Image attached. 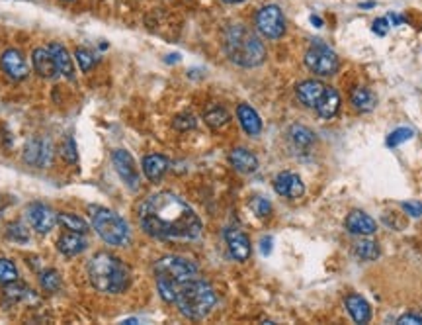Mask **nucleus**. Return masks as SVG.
<instances>
[{
    "instance_id": "nucleus-46",
    "label": "nucleus",
    "mask_w": 422,
    "mask_h": 325,
    "mask_svg": "<svg viewBox=\"0 0 422 325\" xmlns=\"http://www.w3.org/2000/svg\"><path fill=\"white\" fill-rule=\"evenodd\" d=\"M225 4H241V2H246V0H223Z\"/></svg>"
},
{
    "instance_id": "nucleus-43",
    "label": "nucleus",
    "mask_w": 422,
    "mask_h": 325,
    "mask_svg": "<svg viewBox=\"0 0 422 325\" xmlns=\"http://www.w3.org/2000/svg\"><path fill=\"white\" fill-rule=\"evenodd\" d=\"M387 20H389V24H391V26H399V24H403V22H405V18H403V16H399V14H389V16H387Z\"/></svg>"
},
{
    "instance_id": "nucleus-23",
    "label": "nucleus",
    "mask_w": 422,
    "mask_h": 325,
    "mask_svg": "<svg viewBox=\"0 0 422 325\" xmlns=\"http://www.w3.org/2000/svg\"><path fill=\"white\" fill-rule=\"evenodd\" d=\"M49 52L53 53V59L57 63L59 75H63L65 78H75V63H73V57H71V53L67 52L63 43L53 41L49 45Z\"/></svg>"
},
{
    "instance_id": "nucleus-45",
    "label": "nucleus",
    "mask_w": 422,
    "mask_h": 325,
    "mask_svg": "<svg viewBox=\"0 0 422 325\" xmlns=\"http://www.w3.org/2000/svg\"><path fill=\"white\" fill-rule=\"evenodd\" d=\"M309 20H311V24L315 27H323V20H320L319 16H311Z\"/></svg>"
},
{
    "instance_id": "nucleus-38",
    "label": "nucleus",
    "mask_w": 422,
    "mask_h": 325,
    "mask_svg": "<svg viewBox=\"0 0 422 325\" xmlns=\"http://www.w3.org/2000/svg\"><path fill=\"white\" fill-rule=\"evenodd\" d=\"M196 117L192 116V114H178V116L174 117V122H172V126H174V130L178 131H188V130H194L196 128Z\"/></svg>"
},
{
    "instance_id": "nucleus-27",
    "label": "nucleus",
    "mask_w": 422,
    "mask_h": 325,
    "mask_svg": "<svg viewBox=\"0 0 422 325\" xmlns=\"http://www.w3.org/2000/svg\"><path fill=\"white\" fill-rule=\"evenodd\" d=\"M379 245L377 241H371V239H360L354 243V255L358 257L360 260H375L379 257Z\"/></svg>"
},
{
    "instance_id": "nucleus-17",
    "label": "nucleus",
    "mask_w": 422,
    "mask_h": 325,
    "mask_svg": "<svg viewBox=\"0 0 422 325\" xmlns=\"http://www.w3.org/2000/svg\"><path fill=\"white\" fill-rule=\"evenodd\" d=\"M325 89H327V87H325L320 80L309 78V80H303V82L297 85L295 94H297V98H299L301 104L307 106V108H315V106L319 104L320 96L325 94Z\"/></svg>"
},
{
    "instance_id": "nucleus-44",
    "label": "nucleus",
    "mask_w": 422,
    "mask_h": 325,
    "mask_svg": "<svg viewBox=\"0 0 422 325\" xmlns=\"http://www.w3.org/2000/svg\"><path fill=\"white\" fill-rule=\"evenodd\" d=\"M10 202H12V200H8V196H0V216H2L4 210L10 206Z\"/></svg>"
},
{
    "instance_id": "nucleus-3",
    "label": "nucleus",
    "mask_w": 422,
    "mask_h": 325,
    "mask_svg": "<svg viewBox=\"0 0 422 325\" xmlns=\"http://www.w3.org/2000/svg\"><path fill=\"white\" fill-rule=\"evenodd\" d=\"M198 276V267L192 260L176 257V255H168L154 262V278H156V288L161 298L174 304L178 296L180 287L188 280H192Z\"/></svg>"
},
{
    "instance_id": "nucleus-26",
    "label": "nucleus",
    "mask_w": 422,
    "mask_h": 325,
    "mask_svg": "<svg viewBox=\"0 0 422 325\" xmlns=\"http://www.w3.org/2000/svg\"><path fill=\"white\" fill-rule=\"evenodd\" d=\"M290 139H292V144H294L295 147H299V149H307V147H311V145L315 144V133L309 130L307 126H299V124H295V126L290 128Z\"/></svg>"
},
{
    "instance_id": "nucleus-21",
    "label": "nucleus",
    "mask_w": 422,
    "mask_h": 325,
    "mask_svg": "<svg viewBox=\"0 0 422 325\" xmlns=\"http://www.w3.org/2000/svg\"><path fill=\"white\" fill-rule=\"evenodd\" d=\"M237 117H239L243 130L246 131L248 135H253V137L260 135V131H262V120H260L258 112H256L253 106L248 104L237 106Z\"/></svg>"
},
{
    "instance_id": "nucleus-1",
    "label": "nucleus",
    "mask_w": 422,
    "mask_h": 325,
    "mask_svg": "<svg viewBox=\"0 0 422 325\" xmlns=\"http://www.w3.org/2000/svg\"><path fill=\"white\" fill-rule=\"evenodd\" d=\"M139 223L145 234L156 239L194 241L202 235V220L180 196L156 192L139 206Z\"/></svg>"
},
{
    "instance_id": "nucleus-36",
    "label": "nucleus",
    "mask_w": 422,
    "mask_h": 325,
    "mask_svg": "<svg viewBox=\"0 0 422 325\" xmlns=\"http://www.w3.org/2000/svg\"><path fill=\"white\" fill-rule=\"evenodd\" d=\"M412 135H414V131L410 130V128H397L395 131H391V133H389V137H387V145H389V147H397V145L405 144V142L412 139Z\"/></svg>"
},
{
    "instance_id": "nucleus-9",
    "label": "nucleus",
    "mask_w": 422,
    "mask_h": 325,
    "mask_svg": "<svg viewBox=\"0 0 422 325\" xmlns=\"http://www.w3.org/2000/svg\"><path fill=\"white\" fill-rule=\"evenodd\" d=\"M53 144L47 137H32L24 147V161L36 169H45L53 163Z\"/></svg>"
},
{
    "instance_id": "nucleus-13",
    "label": "nucleus",
    "mask_w": 422,
    "mask_h": 325,
    "mask_svg": "<svg viewBox=\"0 0 422 325\" xmlns=\"http://www.w3.org/2000/svg\"><path fill=\"white\" fill-rule=\"evenodd\" d=\"M274 190L283 198H290V200H297L305 194V184L299 179V175L290 172V170H283L280 172L276 179H274Z\"/></svg>"
},
{
    "instance_id": "nucleus-42",
    "label": "nucleus",
    "mask_w": 422,
    "mask_h": 325,
    "mask_svg": "<svg viewBox=\"0 0 422 325\" xmlns=\"http://www.w3.org/2000/svg\"><path fill=\"white\" fill-rule=\"evenodd\" d=\"M260 251H262L264 257H268L270 253H272V237H262V241H260Z\"/></svg>"
},
{
    "instance_id": "nucleus-18",
    "label": "nucleus",
    "mask_w": 422,
    "mask_h": 325,
    "mask_svg": "<svg viewBox=\"0 0 422 325\" xmlns=\"http://www.w3.org/2000/svg\"><path fill=\"white\" fill-rule=\"evenodd\" d=\"M143 172L145 177L151 182H159L165 175H167L168 167H170V161H168L165 155H159V153H153V155L143 157Z\"/></svg>"
},
{
    "instance_id": "nucleus-24",
    "label": "nucleus",
    "mask_w": 422,
    "mask_h": 325,
    "mask_svg": "<svg viewBox=\"0 0 422 325\" xmlns=\"http://www.w3.org/2000/svg\"><path fill=\"white\" fill-rule=\"evenodd\" d=\"M338 108H340V94L334 91V89H331V87H327V89H325V94L320 96L319 104L315 106L317 114H319L320 117H325V120H331V117L336 116Z\"/></svg>"
},
{
    "instance_id": "nucleus-5",
    "label": "nucleus",
    "mask_w": 422,
    "mask_h": 325,
    "mask_svg": "<svg viewBox=\"0 0 422 325\" xmlns=\"http://www.w3.org/2000/svg\"><path fill=\"white\" fill-rule=\"evenodd\" d=\"M174 304L178 306V312L184 317L198 322V320H204L205 315H209V312L215 308L218 294L209 282L196 276L180 287Z\"/></svg>"
},
{
    "instance_id": "nucleus-31",
    "label": "nucleus",
    "mask_w": 422,
    "mask_h": 325,
    "mask_svg": "<svg viewBox=\"0 0 422 325\" xmlns=\"http://www.w3.org/2000/svg\"><path fill=\"white\" fill-rule=\"evenodd\" d=\"M41 287H43V290L45 292H57L59 288H61V284H63V280H61V274L57 273V271H53V269H49V271H45V273H41Z\"/></svg>"
},
{
    "instance_id": "nucleus-34",
    "label": "nucleus",
    "mask_w": 422,
    "mask_h": 325,
    "mask_svg": "<svg viewBox=\"0 0 422 325\" xmlns=\"http://www.w3.org/2000/svg\"><path fill=\"white\" fill-rule=\"evenodd\" d=\"M59 155L63 157V161H67L69 165H75L78 161V153H77V144L71 135L65 137V142L61 144V149H59Z\"/></svg>"
},
{
    "instance_id": "nucleus-48",
    "label": "nucleus",
    "mask_w": 422,
    "mask_h": 325,
    "mask_svg": "<svg viewBox=\"0 0 422 325\" xmlns=\"http://www.w3.org/2000/svg\"><path fill=\"white\" fill-rule=\"evenodd\" d=\"M67 2H69V0H67Z\"/></svg>"
},
{
    "instance_id": "nucleus-11",
    "label": "nucleus",
    "mask_w": 422,
    "mask_h": 325,
    "mask_svg": "<svg viewBox=\"0 0 422 325\" xmlns=\"http://www.w3.org/2000/svg\"><path fill=\"white\" fill-rule=\"evenodd\" d=\"M26 218L30 221V225L38 232V234H49L55 223H57V214L53 212L47 204L41 202H34L26 208Z\"/></svg>"
},
{
    "instance_id": "nucleus-32",
    "label": "nucleus",
    "mask_w": 422,
    "mask_h": 325,
    "mask_svg": "<svg viewBox=\"0 0 422 325\" xmlns=\"http://www.w3.org/2000/svg\"><path fill=\"white\" fill-rule=\"evenodd\" d=\"M4 294H6V298L12 300V302H22V300H27L30 296H34L32 290L27 287H24V284H18V280H16V282H10V284H6Z\"/></svg>"
},
{
    "instance_id": "nucleus-47",
    "label": "nucleus",
    "mask_w": 422,
    "mask_h": 325,
    "mask_svg": "<svg viewBox=\"0 0 422 325\" xmlns=\"http://www.w3.org/2000/svg\"><path fill=\"white\" fill-rule=\"evenodd\" d=\"M371 6H375V2H364L362 4V8H371Z\"/></svg>"
},
{
    "instance_id": "nucleus-2",
    "label": "nucleus",
    "mask_w": 422,
    "mask_h": 325,
    "mask_svg": "<svg viewBox=\"0 0 422 325\" xmlns=\"http://www.w3.org/2000/svg\"><path fill=\"white\" fill-rule=\"evenodd\" d=\"M223 47L225 53L235 65L239 67H258L266 59V47L256 36L243 24H233L225 30L223 38Z\"/></svg>"
},
{
    "instance_id": "nucleus-20",
    "label": "nucleus",
    "mask_w": 422,
    "mask_h": 325,
    "mask_svg": "<svg viewBox=\"0 0 422 325\" xmlns=\"http://www.w3.org/2000/svg\"><path fill=\"white\" fill-rule=\"evenodd\" d=\"M344 306L346 310H348V313H350V317H352L356 324H368L371 320L370 304H368V300L362 298L360 294H350V296H346Z\"/></svg>"
},
{
    "instance_id": "nucleus-40",
    "label": "nucleus",
    "mask_w": 422,
    "mask_h": 325,
    "mask_svg": "<svg viewBox=\"0 0 422 325\" xmlns=\"http://www.w3.org/2000/svg\"><path fill=\"white\" fill-rule=\"evenodd\" d=\"M401 208H403V212H407L409 216H412V218H419V216H422L421 202H403V204H401Z\"/></svg>"
},
{
    "instance_id": "nucleus-6",
    "label": "nucleus",
    "mask_w": 422,
    "mask_h": 325,
    "mask_svg": "<svg viewBox=\"0 0 422 325\" xmlns=\"http://www.w3.org/2000/svg\"><path fill=\"white\" fill-rule=\"evenodd\" d=\"M92 227L108 245L124 247L129 243V225L112 210H96L92 214Z\"/></svg>"
},
{
    "instance_id": "nucleus-7",
    "label": "nucleus",
    "mask_w": 422,
    "mask_h": 325,
    "mask_svg": "<svg viewBox=\"0 0 422 325\" xmlns=\"http://www.w3.org/2000/svg\"><path fill=\"white\" fill-rule=\"evenodd\" d=\"M305 65L311 73L319 77H331L338 71L340 61H338V55L331 47H327L325 43H315L305 53Z\"/></svg>"
},
{
    "instance_id": "nucleus-33",
    "label": "nucleus",
    "mask_w": 422,
    "mask_h": 325,
    "mask_svg": "<svg viewBox=\"0 0 422 325\" xmlns=\"http://www.w3.org/2000/svg\"><path fill=\"white\" fill-rule=\"evenodd\" d=\"M18 280V269L10 259H0V284H10Z\"/></svg>"
},
{
    "instance_id": "nucleus-4",
    "label": "nucleus",
    "mask_w": 422,
    "mask_h": 325,
    "mask_svg": "<svg viewBox=\"0 0 422 325\" xmlns=\"http://www.w3.org/2000/svg\"><path fill=\"white\" fill-rule=\"evenodd\" d=\"M92 287L106 294H121L129 288V269L112 253H96L89 265Z\"/></svg>"
},
{
    "instance_id": "nucleus-29",
    "label": "nucleus",
    "mask_w": 422,
    "mask_h": 325,
    "mask_svg": "<svg viewBox=\"0 0 422 325\" xmlns=\"http://www.w3.org/2000/svg\"><path fill=\"white\" fill-rule=\"evenodd\" d=\"M57 220H59V223L63 225L65 229H69V232H77V234H86L89 232V223L82 220V218H78V216H75V214H59L57 216Z\"/></svg>"
},
{
    "instance_id": "nucleus-12",
    "label": "nucleus",
    "mask_w": 422,
    "mask_h": 325,
    "mask_svg": "<svg viewBox=\"0 0 422 325\" xmlns=\"http://www.w3.org/2000/svg\"><path fill=\"white\" fill-rule=\"evenodd\" d=\"M0 67L6 73V77L12 78V80H24L27 77V73H30L24 53L14 49V47L6 49L0 55Z\"/></svg>"
},
{
    "instance_id": "nucleus-39",
    "label": "nucleus",
    "mask_w": 422,
    "mask_h": 325,
    "mask_svg": "<svg viewBox=\"0 0 422 325\" xmlns=\"http://www.w3.org/2000/svg\"><path fill=\"white\" fill-rule=\"evenodd\" d=\"M389 27H391V24H389V20L387 18H377L375 22H373V34H377L379 38H384V36H387V32H389Z\"/></svg>"
},
{
    "instance_id": "nucleus-15",
    "label": "nucleus",
    "mask_w": 422,
    "mask_h": 325,
    "mask_svg": "<svg viewBox=\"0 0 422 325\" xmlns=\"http://www.w3.org/2000/svg\"><path fill=\"white\" fill-rule=\"evenodd\" d=\"M344 227L352 235H373L377 232L375 220L368 216L366 212H360V210H354L346 216Z\"/></svg>"
},
{
    "instance_id": "nucleus-41",
    "label": "nucleus",
    "mask_w": 422,
    "mask_h": 325,
    "mask_svg": "<svg viewBox=\"0 0 422 325\" xmlns=\"http://www.w3.org/2000/svg\"><path fill=\"white\" fill-rule=\"evenodd\" d=\"M399 325H422V315H414V313H405L397 320Z\"/></svg>"
},
{
    "instance_id": "nucleus-19",
    "label": "nucleus",
    "mask_w": 422,
    "mask_h": 325,
    "mask_svg": "<svg viewBox=\"0 0 422 325\" xmlns=\"http://www.w3.org/2000/svg\"><path fill=\"white\" fill-rule=\"evenodd\" d=\"M229 163L231 167L243 175H250L258 169V159H256L255 153H250L248 149L244 147H237L229 153Z\"/></svg>"
},
{
    "instance_id": "nucleus-37",
    "label": "nucleus",
    "mask_w": 422,
    "mask_h": 325,
    "mask_svg": "<svg viewBox=\"0 0 422 325\" xmlns=\"http://www.w3.org/2000/svg\"><path fill=\"white\" fill-rule=\"evenodd\" d=\"M250 210H253V214L258 216V218H268L270 214H272V204H270L266 198H262V196H255V198L250 200Z\"/></svg>"
},
{
    "instance_id": "nucleus-28",
    "label": "nucleus",
    "mask_w": 422,
    "mask_h": 325,
    "mask_svg": "<svg viewBox=\"0 0 422 325\" xmlns=\"http://www.w3.org/2000/svg\"><path fill=\"white\" fill-rule=\"evenodd\" d=\"M204 120L209 128L219 130V128H223V126H227V124H229L231 116L225 108H221V106H213V108H209V110L205 112Z\"/></svg>"
},
{
    "instance_id": "nucleus-8",
    "label": "nucleus",
    "mask_w": 422,
    "mask_h": 325,
    "mask_svg": "<svg viewBox=\"0 0 422 325\" xmlns=\"http://www.w3.org/2000/svg\"><path fill=\"white\" fill-rule=\"evenodd\" d=\"M255 26L258 34L266 39H280L285 34V18L280 6L266 4L255 16Z\"/></svg>"
},
{
    "instance_id": "nucleus-10",
    "label": "nucleus",
    "mask_w": 422,
    "mask_h": 325,
    "mask_svg": "<svg viewBox=\"0 0 422 325\" xmlns=\"http://www.w3.org/2000/svg\"><path fill=\"white\" fill-rule=\"evenodd\" d=\"M112 163H114L115 172L121 177L129 190H139V170L135 165V159L129 155L126 149H115L112 153Z\"/></svg>"
},
{
    "instance_id": "nucleus-22",
    "label": "nucleus",
    "mask_w": 422,
    "mask_h": 325,
    "mask_svg": "<svg viewBox=\"0 0 422 325\" xmlns=\"http://www.w3.org/2000/svg\"><path fill=\"white\" fill-rule=\"evenodd\" d=\"M57 249L63 253L65 257H75V255H80L86 249V239L82 237V234L67 232L57 239Z\"/></svg>"
},
{
    "instance_id": "nucleus-14",
    "label": "nucleus",
    "mask_w": 422,
    "mask_h": 325,
    "mask_svg": "<svg viewBox=\"0 0 422 325\" xmlns=\"http://www.w3.org/2000/svg\"><path fill=\"white\" fill-rule=\"evenodd\" d=\"M225 241H227V249H229L231 257L239 262H244V260L250 257V239L248 235L239 232V229H227L225 232Z\"/></svg>"
},
{
    "instance_id": "nucleus-30",
    "label": "nucleus",
    "mask_w": 422,
    "mask_h": 325,
    "mask_svg": "<svg viewBox=\"0 0 422 325\" xmlns=\"http://www.w3.org/2000/svg\"><path fill=\"white\" fill-rule=\"evenodd\" d=\"M6 235H8V239H12L16 243H27L30 241V229H27L24 221H12L6 227Z\"/></svg>"
},
{
    "instance_id": "nucleus-35",
    "label": "nucleus",
    "mask_w": 422,
    "mask_h": 325,
    "mask_svg": "<svg viewBox=\"0 0 422 325\" xmlns=\"http://www.w3.org/2000/svg\"><path fill=\"white\" fill-rule=\"evenodd\" d=\"M75 57H77L78 65H80V71H84V73H89L90 69H94V65L98 63V57L90 49H84V47H77Z\"/></svg>"
},
{
    "instance_id": "nucleus-16",
    "label": "nucleus",
    "mask_w": 422,
    "mask_h": 325,
    "mask_svg": "<svg viewBox=\"0 0 422 325\" xmlns=\"http://www.w3.org/2000/svg\"><path fill=\"white\" fill-rule=\"evenodd\" d=\"M32 63L34 69L41 78H55L59 75L57 63L53 59V53L49 52V47H38L32 53Z\"/></svg>"
},
{
    "instance_id": "nucleus-25",
    "label": "nucleus",
    "mask_w": 422,
    "mask_h": 325,
    "mask_svg": "<svg viewBox=\"0 0 422 325\" xmlns=\"http://www.w3.org/2000/svg\"><path fill=\"white\" fill-rule=\"evenodd\" d=\"M350 100H352V106L358 112H371L375 108V104H377V96L370 89H366V87L354 89L352 94H350Z\"/></svg>"
}]
</instances>
